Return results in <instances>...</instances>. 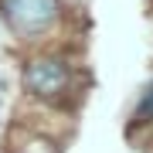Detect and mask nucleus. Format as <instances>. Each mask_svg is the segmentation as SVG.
Instances as JSON below:
<instances>
[{
	"label": "nucleus",
	"instance_id": "1",
	"mask_svg": "<svg viewBox=\"0 0 153 153\" xmlns=\"http://www.w3.org/2000/svg\"><path fill=\"white\" fill-rule=\"evenodd\" d=\"M4 17L21 38H38L58 17V0H4Z\"/></svg>",
	"mask_w": 153,
	"mask_h": 153
},
{
	"label": "nucleus",
	"instance_id": "2",
	"mask_svg": "<svg viewBox=\"0 0 153 153\" xmlns=\"http://www.w3.org/2000/svg\"><path fill=\"white\" fill-rule=\"evenodd\" d=\"M68 82H71V68H68V61H61V58H34L31 65L24 68V85H27V92L41 95V99L65 95Z\"/></svg>",
	"mask_w": 153,
	"mask_h": 153
},
{
	"label": "nucleus",
	"instance_id": "3",
	"mask_svg": "<svg viewBox=\"0 0 153 153\" xmlns=\"http://www.w3.org/2000/svg\"><path fill=\"white\" fill-rule=\"evenodd\" d=\"M136 119L140 123H150L153 119V85L143 92V99H140V105H136Z\"/></svg>",
	"mask_w": 153,
	"mask_h": 153
},
{
	"label": "nucleus",
	"instance_id": "4",
	"mask_svg": "<svg viewBox=\"0 0 153 153\" xmlns=\"http://www.w3.org/2000/svg\"><path fill=\"white\" fill-rule=\"evenodd\" d=\"M0 95H4V78H0Z\"/></svg>",
	"mask_w": 153,
	"mask_h": 153
},
{
	"label": "nucleus",
	"instance_id": "5",
	"mask_svg": "<svg viewBox=\"0 0 153 153\" xmlns=\"http://www.w3.org/2000/svg\"><path fill=\"white\" fill-rule=\"evenodd\" d=\"M21 153H38V150H21Z\"/></svg>",
	"mask_w": 153,
	"mask_h": 153
}]
</instances>
